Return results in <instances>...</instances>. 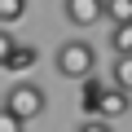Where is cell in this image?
I'll list each match as a JSON object with an SVG mask.
<instances>
[{
  "mask_svg": "<svg viewBox=\"0 0 132 132\" xmlns=\"http://www.w3.org/2000/svg\"><path fill=\"white\" fill-rule=\"evenodd\" d=\"M132 110V93H123V88H106V97H101V106H97V119L101 123H110V119H123Z\"/></svg>",
  "mask_w": 132,
  "mask_h": 132,
  "instance_id": "3",
  "label": "cell"
},
{
  "mask_svg": "<svg viewBox=\"0 0 132 132\" xmlns=\"http://www.w3.org/2000/svg\"><path fill=\"white\" fill-rule=\"evenodd\" d=\"M31 66H35V48H31V44H18L13 57L5 62V71H31Z\"/></svg>",
  "mask_w": 132,
  "mask_h": 132,
  "instance_id": "7",
  "label": "cell"
},
{
  "mask_svg": "<svg viewBox=\"0 0 132 132\" xmlns=\"http://www.w3.org/2000/svg\"><path fill=\"white\" fill-rule=\"evenodd\" d=\"M22 18H27V0H0V27L22 22Z\"/></svg>",
  "mask_w": 132,
  "mask_h": 132,
  "instance_id": "9",
  "label": "cell"
},
{
  "mask_svg": "<svg viewBox=\"0 0 132 132\" xmlns=\"http://www.w3.org/2000/svg\"><path fill=\"white\" fill-rule=\"evenodd\" d=\"M106 18L114 27H128L132 22V0H106Z\"/></svg>",
  "mask_w": 132,
  "mask_h": 132,
  "instance_id": "8",
  "label": "cell"
},
{
  "mask_svg": "<svg viewBox=\"0 0 132 132\" xmlns=\"http://www.w3.org/2000/svg\"><path fill=\"white\" fill-rule=\"evenodd\" d=\"M5 110L18 114L22 123L40 119V114H44V88H35V84H13V88L5 93Z\"/></svg>",
  "mask_w": 132,
  "mask_h": 132,
  "instance_id": "2",
  "label": "cell"
},
{
  "mask_svg": "<svg viewBox=\"0 0 132 132\" xmlns=\"http://www.w3.org/2000/svg\"><path fill=\"white\" fill-rule=\"evenodd\" d=\"M106 79L101 75H88L84 84H79V110H84V119H97V106H101V97H106Z\"/></svg>",
  "mask_w": 132,
  "mask_h": 132,
  "instance_id": "5",
  "label": "cell"
},
{
  "mask_svg": "<svg viewBox=\"0 0 132 132\" xmlns=\"http://www.w3.org/2000/svg\"><path fill=\"white\" fill-rule=\"evenodd\" d=\"M57 75H66V79H88V75H97V53H93V44L88 40H66L62 48H57Z\"/></svg>",
  "mask_w": 132,
  "mask_h": 132,
  "instance_id": "1",
  "label": "cell"
},
{
  "mask_svg": "<svg viewBox=\"0 0 132 132\" xmlns=\"http://www.w3.org/2000/svg\"><path fill=\"white\" fill-rule=\"evenodd\" d=\"M79 132H110V123H101V119H84Z\"/></svg>",
  "mask_w": 132,
  "mask_h": 132,
  "instance_id": "13",
  "label": "cell"
},
{
  "mask_svg": "<svg viewBox=\"0 0 132 132\" xmlns=\"http://www.w3.org/2000/svg\"><path fill=\"white\" fill-rule=\"evenodd\" d=\"M66 18L75 27H93L106 18V0H66Z\"/></svg>",
  "mask_w": 132,
  "mask_h": 132,
  "instance_id": "4",
  "label": "cell"
},
{
  "mask_svg": "<svg viewBox=\"0 0 132 132\" xmlns=\"http://www.w3.org/2000/svg\"><path fill=\"white\" fill-rule=\"evenodd\" d=\"M114 88L132 93V57H114Z\"/></svg>",
  "mask_w": 132,
  "mask_h": 132,
  "instance_id": "10",
  "label": "cell"
},
{
  "mask_svg": "<svg viewBox=\"0 0 132 132\" xmlns=\"http://www.w3.org/2000/svg\"><path fill=\"white\" fill-rule=\"evenodd\" d=\"M110 48H114V57H132V22L110 31Z\"/></svg>",
  "mask_w": 132,
  "mask_h": 132,
  "instance_id": "6",
  "label": "cell"
},
{
  "mask_svg": "<svg viewBox=\"0 0 132 132\" xmlns=\"http://www.w3.org/2000/svg\"><path fill=\"white\" fill-rule=\"evenodd\" d=\"M13 48H18V40H13V35H9L5 27H0V71H5V62L13 57Z\"/></svg>",
  "mask_w": 132,
  "mask_h": 132,
  "instance_id": "11",
  "label": "cell"
},
{
  "mask_svg": "<svg viewBox=\"0 0 132 132\" xmlns=\"http://www.w3.org/2000/svg\"><path fill=\"white\" fill-rule=\"evenodd\" d=\"M22 128H27V123H22L18 114H9L5 106H0V132H22Z\"/></svg>",
  "mask_w": 132,
  "mask_h": 132,
  "instance_id": "12",
  "label": "cell"
}]
</instances>
